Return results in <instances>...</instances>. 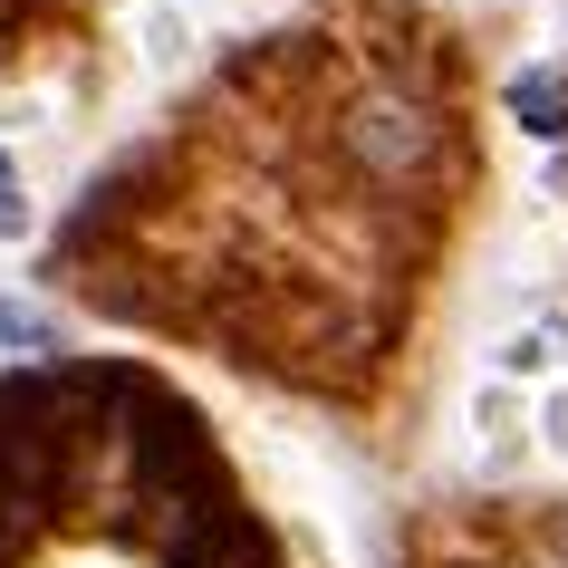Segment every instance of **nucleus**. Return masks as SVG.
Listing matches in <instances>:
<instances>
[{"label": "nucleus", "instance_id": "f257e3e1", "mask_svg": "<svg viewBox=\"0 0 568 568\" xmlns=\"http://www.w3.org/2000/svg\"><path fill=\"white\" fill-rule=\"evenodd\" d=\"M510 106L530 116L539 145H568V88H559V68H520V78H510Z\"/></svg>", "mask_w": 568, "mask_h": 568}, {"label": "nucleus", "instance_id": "f03ea898", "mask_svg": "<svg viewBox=\"0 0 568 568\" xmlns=\"http://www.w3.org/2000/svg\"><path fill=\"white\" fill-rule=\"evenodd\" d=\"M501 366H510V376H559V366H568V318H539V328H520Z\"/></svg>", "mask_w": 568, "mask_h": 568}, {"label": "nucleus", "instance_id": "7ed1b4c3", "mask_svg": "<svg viewBox=\"0 0 568 568\" xmlns=\"http://www.w3.org/2000/svg\"><path fill=\"white\" fill-rule=\"evenodd\" d=\"M20 222H30V203H20V164H10V154H0V241L20 232Z\"/></svg>", "mask_w": 568, "mask_h": 568}, {"label": "nucleus", "instance_id": "20e7f679", "mask_svg": "<svg viewBox=\"0 0 568 568\" xmlns=\"http://www.w3.org/2000/svg\"><path fill=\"white\" fill-rule=\"evenodd\" d=\"M0 347H39V318H30V308L0 300Z\"/></svg>", "mask_w": 568, "mask_h": 568}]
</instances>
